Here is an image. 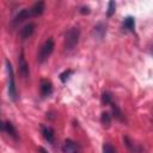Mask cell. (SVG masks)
Wrapping results in <instances>:
<instances>
[{"label": "cell", "mask_w": 153, "mask_h": 153, "mask_svg": "<svg viewBox=\"0 0 153 153\" xmlns=\"http://www.w3.org/2000/svg\"><path fill=\"white\" fill-rule=\"evenodd\" d=\"M6 72H7V92H8V97L13 102H16L18 99V91H17V86H16L13 68H12V65H11V62L8 60H6Z\"/></svg>", "instance_id": "obj_1"}, {"label": "cell", "mask_w": 153, "mask_h": 153, "mask_svg": "<svg viewBox=\"0 0 153 153\" xmlns=\"http://www.w3.org/2000/svg\"><path fill=\"white\" fill-rule=\"evenodd\" d=\"M79 37H80V30L76 26L71 27L65 36V48L66 50H73L78 42H79Z\"/></svg>", "instance_id": "obj_2"}, {"label": "cell", "mask_w": 153, "mask_h": 153, "mask_svg": "<svg viewBox=\"0 0 153 153\" xmlns=\"http://www.w3.org/2000/svg\"><path fill=\"white\" fill-rule=\"evenodd\" d=\"M54 48H55L54 39H53V38H48V39L43 43V45L41 47V49H39V53H38V55H37V61H38L39 63H43V62L51 55Z\"/></svg>", "instance_id": "obj_3"}, {"label": "cell", "mask_w": 153, "mask_h": 153, "mask_svg": "<svg viewBox=\"0 0 153 153\" xmlns=\"http://www.w3.org/2000/svg\"><path fill=\"white\" fill-rule=\"evenodd\" d=\"M0 131H4L7 135H10L12 139L18 140V131L16 127L8 121H0Z\"/></svg>", "instance_id": "obj_4"}, {"label": "cell", "mask_w": 153, "mask_h": 153, "mask_svg": "<svg viewBox=\"0 0 153 153\" xmlns=\"http://www.w3.org/2000/svg\"><path fill=\"white\" fill-rule=\"evenodd\" d=\"M18 71H19V74L23 76V78H27L29 74H30V71H29V65L24 57V53L22 51L19 57H18Z\"/></svg>", "instance_id": "obj_5"}, {"label": "cell", "mask_w": 153, "mask_h": 153, "mask_svg": "<svg viewBox=\"0 0 153 153\" xmlns=\"http://www.w3.org/2000/svg\"><path fill=\"white\" fill-rule=\"evenodd\" d=\"M123 142H124L126 147L128 148V151L130 153H143L145 152L143 148L139 143H136L135 141H133L129 136H123Z\"/></svg>", "instance_id": "obj_6"}, {"label": "cell", "mask_w": 153, "mask_h": 153, "mask_svg": "<svg viewBox=\"0 0 153 153\" xmlns=\"http://www.w3.org/2000/svg\"><path fill=\"white\" fill-rule=\"evenodd\" d=\"M39 92L42 97H49L53 93V84L47 79H42L39 84Z\"/></svg>", "instance_id": "obj_7"}, {"label": "cell", "mask_w": 153, "mask_h": 153, "mask_svg": "<svg viewBox=\"0 0 153 153\" xmlns=\"http://www.w3.org/2000/svg\"><path fill=\"white\" fill-rule=\"evenodd\" d=\"M35 24L33 23H29V24H26V25H24L22 29H20V31H19V37H20V39H26V38H30L31 36H32V33L35 32Z\"/></svg>", "instance_id": "obj_8"}, {"label": "cell", "mask_w": 153, "mask_h": 153, "mask_svg": "<svg viewBox=\"0 0 153 153\" xmlns=\"http://www.w3.org/2000/svg\"><path fill=\"white\" fill-rule=\"evenodd\" d=\"M41 131H42V135L43 137L49 142V143H54L55 141V131L51 127L49 126H41Z\"/></svg>", "instance_id": "obj_9"}, {"label": "cell", "mask_w": 153, "mask_h": 153, "mask_svg": "<svg viewBox=\"0 0 153 153\" xmlns=\"http://www.w3.org/2000/svg\"><path fill=\"white\" fill-rule=\"evenodd\" d=\"M29 10H30L31 17H37V16H41V14L44 12L45 5H44L43 1H37V2H35L31 7H29Z\"/></svg>", "instance_id": "obj_10"}, {"label": "cell", "mask_w": 153, "mask_h": 153, "mask_svg": "<svg viewBox=\"0 0 153 153\" xmlns=\"http://www.w3.org/2000/svg\"><path fill=\"white\" fill-rule=\"evenodd\" d=\"M31 18L30 14V10L29 8H23L22 11H19V13H17V16L13 18V25H18L20 23H23L25 19Z\"/></svg>", "instance_id": "obj_11"}, {"label": "cell", "mask_w": 153, "mask_h": 153, "mask_svg": "<svg viewBox=\"0 0 153 153\" xmlns=\"http://www.w3.org/2000/svg\"><path fill=\"white\" fill-rule=\"evenodd\" d=\"M78 148H79L78 143L74 142L73 140H69V139H67L62 145V152L63 153H74L78 151Z\"/></svg>", "instance_id": "obj_12"}, {"label": "cell", "mask_w": 153, "mask_h": 153, "mask_svg": "<svg viewBox=\"0 0 153 153\" xmlns=\"http://www.w3.org/2000/svg\"><path fill=\"white\" fill-rule=\"evenodd\" d=\"M109 105L111 106V110H112V115H111V116H114L116 120L123 122V121H124V115H123V112L121 111V109L117 106V104L114 103V102H111Z\"/></svg>", "instance_id": "obj_13"}, {"label": "cell", "mask_w": 153, "mask_h": 153, "mask_svg": "<svg viewBox=\"0 0 153 153\" xmlns=\"http://www.w3.org/2000/svg\"><path fill=\"white\" fill-rule=\"evenodd\" d=\"M93 33L96 35V37L97 38H99V39H102L104 36H105V33H106V26L104 25V24H98L97 26H94V30H93Z\"/></svg>", "instance_id": "obj_14"}, {"label": "cell", "mask_w": 153, "mask_h": 153, "mask_svg": "<svg viewBox=\"0 0 153 153\" xmlns=\"http://www.w3.org/2000/svg\"><path fill=\"white\" fill-rule=\"evenodd\" d=\"M111 121H112V116L109 112H106V111L102 112V115H100V123L103 124L104 128H109L110 124H111Z\"/></svg>", "instance_id": "obj_15"}, {"label": "cell", "mask_w": 153, "mask_h": 153, "mask_svg": "<svg viewBox=\"0 0 153 153\" xmlns=\"http://www.w3.org/2000/svg\"><path fill=\"white\" fill-rule=\"evenodd\" d=\"M123 27L128 31H134L135 29V19L133 17H126L123 20Z\"/></svg>", "instance_id": "obj_16"}, {"label": "cell", "mask_w": 153, "mask_h": 153, "mask_svg": "<svg viewBox=\"0 0 153 153\" xmlns=\"http://www.w3.org/2000/svg\"><path fill=\"white\" fill-rule=\"evenodd\" d=\"M111 102H114L112 100V94L110 92H103V94H102V103L109 105Z\"/></svg>", "instance_id": "obj_17"}, {"label": "cell", "mask_w": 153, "mask_h": 153, "mask_svg": "<svg viewBox=\"0 0 153 153\" xmlns=\"http://www.w3.org/2000/svg\"><path fill=\"white\" fill-rule=\"evenodd\" d=\"M116 11V2L115 1H109L108 4V11H106V16L111 17Z\"/></svg>", "instance_id": "obj_18"}, {"label": "cell", "mask_w": 153, "mask_h": 153, "mask_svg": "<svg viewBox=\"0 0 153 153\" xmlns=\"http://www.w3.org/2000/svg\"><path fill=\"white\" fill-rule=\"evenodd\" d=\"M73 74V71H71V69H67V71H65V72H62L61 74H60V80L62 81V82H66L68 79H69V76Z\"/></svg>", "instance_id": "obj_19"}, {"label": "cell", "mask_w": 153, "mask_h": 153, "mask_svg": "<svg viewBox=\"0 0 153 153\" xmlns=\"http://www.w3.org/2000/svg\"><path fill=\"white\" fill-rule=\"evenodd\" d=\"M103 153H116V149L114 148V146L111 145V143H109V142H105L104 145H103Z\"/></svg>", "instance_id": "obj_20"}, {"label": "cell", "mask_w": 153, "mask_h": 153, "mask_svg": "<svg viewBox=\"0 0 153 153\" xmlns=\"http://www.w3.org/2000/svg\"><path fill=\"white\" fill-rule=\"evenodd\" d=\"M80 13L81 14H88L90 13V7L88 6H82L80 8Z\"/></svg>", "instance_id": "obj_21"}, {"label": "cell", "mask_w": 153, "mask_h": 153, "mask_svg": "<svg viewBox=\"0 0 153 153\" xmlns=\"http://www.w3.org/2000/svg\"><path fill=\"white\" fill-rule=\"evenodd\" d=\"M39 153H49L44 147H39Z\"/></svg>", "instance_id": "obj_22"}, {"label": "cell", "mask_w": 153, "mask_h": 153, "mask_svg": "<svg viewBox=\"0 0 153 153\" xmlns=\"http://www.w3.org/2000/svg\"><path fill=\"white\" fill-rule=\"evenodd\" d=\"M74 153H79V152H78V151H76V152H74Z\"/></svg>", "instance_id": "obj_23"}]
</instances>
